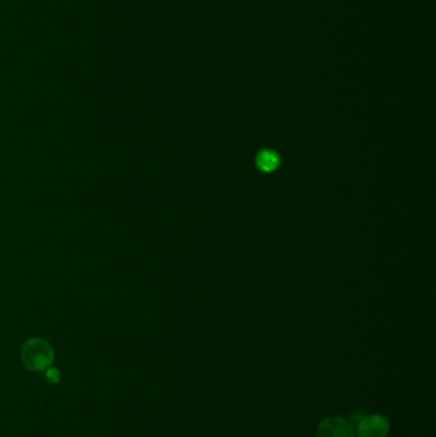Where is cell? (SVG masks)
Returning <instances> with one entry per match:
<instances>
[{"instance_id": "1", "label": "cell", "mask_w": 436, "mask_h": 437, "mask_svg": "<svg viewBox=\"0 0 436 437\" xmlns=\"http://www.w3.org/2000/svg\"><path fill=\"white\" fill-rule=\"evenodd\" d=\"M54 349L43 338H31L21 348V361L32 372H43L54 362Z\"/></svg>"}, {"instance_id": "2", "label": "cell", "mask_w": 436, "mask_h": 437, "mask_svg": "<svg viewBox=\"0 0 436 437\" xmlns=\"http://www.w3.org/2000/svg\"><path fill=\"white\" fill-rule=\"evenodd\" d=\"M354 430L358 437H386L390 430V422L381 414H371L361 419Z\"/></svg>"}, {"instance_id": "3", "label": "cell", "mask_w": 436, "mask_h": 437, "mask_svg": "<svg viewBox=\"0 0 436 437\" xmlns=\"http://www.w3.org/2000/svg\"><path fill=\"white\" fill-rule=\"evenodd\" d=\"M317 437H356V430L348 419L328 417L317 426Z\"/></svg>"}, {"instance_id": "4", "label": "cell", "mask_w": 436, "mask_h": 437, "mask_svg": "<svg viewBox=\"0 0 436 437\" xmlns=\"http://www.w3.org/2000/svg\"><path fill=\"white\" fill-rule=\"evenodd\" d=\"M279 156L272 150H264L257 156V166L262 171H272L278 168Z\"/></svg>"}, {"instance_id": "5", "label": "cell", "mask_w": 436, "mask_h": 437, "mask_svg": "<svg viewBox=\"0 0 436 437\" xmlns=\"http://www.w3.org/2000/svg\"><path fill=\"white\" fill-rule=\"evenodd\" d=\"M45 379L50 385H59L62 381V372L55 367H49L45 369Z\"/></svg>"}, {"instance_id": "6", "label": "cell", "mask_w": 436, "mask_h": 437, "mask_svg": "<svg viewBox=\"0 0 436 437\" xmlns=\"http://www.w3.org/2000/svg\"><path fill=\"white\" fill-rule=\"evenodd\" d=\"M366 414L362 412V411H354L352 414H351V419H349V422L352 423V425H357L358 422H360L361 419H363Z\"/></svg>"}]
</instances>
